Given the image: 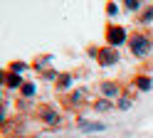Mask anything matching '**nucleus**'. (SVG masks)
Returning <instances> with one entry per match:
<instances>
[{
	"label": "nucleus",
	"mask_w": 153,
	"mask_h": 138,
	"mask_svg": "<svg viewBox=\"0 0 153 138\" xmlns=\"http://www.w3.org/2000/svg\"><path fill=\"white\" fill-rule=\"evenodd\" d=\"M123 5H126L128 10H138V7H141V3H138V0H126Z\"/></svg>",
	"instance_id": "9d476101"
},
{
	"label": "nucleus",
	"mask_w": 153,
	"mask_h": 138,
	"mask_svg": "<svg viewBox=\"0 0 153 138\" xmlns=\"http://www.w3.org/2000/svg\"><path fill=\"white\" fill-rule=\"evenodd\" d=\"M79 126H82V131H101V123H91V121H79Z\"/></svg>",
	"instance_id": "423d86ee"
},
{
	"label": "nucleus",
	"mask_w": 153,
	"mask_h": 138,
	"mask_svg": "<svg viewBox=\"0 0 153 138\" xmlns=\"http://www.w3.org/2000/svg\"><path fill=\"white\" fill-rule=\"evenodd\" d=\"M97 111H111V104L109 101H99L97 104Z\"/></svg>",
	"instance_id": "f8f14e48"
},
{
	"label": "nucleus",
	"mask_w": 153,
	"mask_h": 138,
	"mask_svg": "<svg viewBox=\"0 0 153 138\" xmlns=\"http://www.w3.org/2000/svg\"><path fill=\"white\" fill-rule=\"evenodd\" d=\"M131 49H133V54L136 57H146L151 52V42H148V37H143V35H136L131 39Z\"/></svg>",
	"instance_id": "f257e3e1"
},
{
	"label": "nucleus",
	"mask_w": 153,
	"mask_h": 138,
	"mask_svg": "<svg viewBox=\"0 0 153 138\" xmlns=\"http://www.w3.org/2000/svg\"><path fill=\"white\" fill-rule=\"evenodd\" d=\"M69 84H72V76H67V74H64V76H59V82H57V86H59V89H67Z\"/></svg>",
	"instance_id": "6e6552de"
},
{
	"label": "nucleus",
	"mask_w": 153,
	"mask_h": 138,
	"mask_svg": "<svg viewBox=\"0 0 153 138\" xmlns=\"http://www.w3.org/2000/svg\"><path fill=\"white\" fill-rule=\"evenodd\" d=\"M7 86H13V89H15V86H20V79H17L15 74H10V76H7Z\"/></svg>",
	"instance_id": "1a4fd4ad"
},
{
	"label": "nucleus",
	"mask_w": 153,
	"mask_h": 138,
	"mask_svg": "<svg viewBox=\"0 0 153 138\" xmlns=\"http://www.w3.org/2000/svg\"><path fill=\"white\" fill-rule=\"evenodd\" d=\"M101 91L106 94V96H116V94H119V86L114 84V82H104V84H101Z\"/></svg>",
	"instance_id": "39448f33"
},
{
	"label": "nucleus",
	"mask_w": 153,
	"mask_h": 138,
	"mask_svg": "<svg viewBox=\"0 0 153 138\" xmlns=\"http://www.w3.org/2000/svg\"><path fill=\"white\" fill-rule=\"evenodd\" d=\"M40 116H42V121H45V123H50V126H57V123H59V114L52 111V108H47V106H42Z\"/></svg>",
	"instance_id": "20e7f679"
},
{
	"label": "nucleus",
	"mask_w": 153,
	"mask_h": 138,
	"mask_svg": "<svg viewBox=\"0 0 153 138\" xmlns=\"http://www.w3.org/2000/svg\"><path fill=\"white\" fill-rule=\"evenodd\" d=\"M22 69H27V64H22V62H15L13 64V72H22Z\"/></svg>",
	"instance_id": "4468645a"
},
{
	"label": "nucleus",
	"mask_w": 153,
	"mask_h": 138,
	"mask_svg": "<svg viewBox=\"0 0 153 138\" xmlns=\"http://www.w3.org/2000/svg\"><path fill=\"white\" fill-rule=\"evenodd\" d=\"M143 22H153V10H148V13L143 15Z\"/></svg>",
	"instance_id": "2eb2a0df"
},
{
	"label": "nucleus",
	"mask_w": 153,
	"mask_h": 138,
	"mask_svg": "<svg viewBox=\"0 0 153 138\" xmlns=\"http://www.w3.org/2000/svg\"><path fill=\"white\" fill-rule=\"evenodd\" d=\"M99 64H104V67H111V64H116L119 62V54H116V49H111V47H106V49H99Z\"/></svg>",
	"instance_id": "7ed1b4c3"
},
{
	"label": "nucleus",
	"mask_w": 153,
	"mask_h": 138,
	"mask_svg": "<svg viewBox=\"0 0 153 138\" xmlns=\"http://www.w3.org/2000/svg\"><path fill=\"white\" fill-rule=\"evenodd\" d=\"M136 84L141 86V91H148V89H151V79H148V76H141Z\"/></svg>",
	"instance_id": "0eeeda50"
},
{
	"label": "nucleus",
	"mask_w": 153,
	"mask_h": 138,
	"mask_svg": "<svg viewBox=\"0 0 153 138\" xmlns=\"http://www.w3.org/2000/svg\"><path fill=\"white\" fill-rule=\"evenodd\" d=\"M106 39H109V45H111V47H116V45H121L123 39H126V32H123V27L111 25V27L106 30Z\"/></svg>",
	"instance_id": "f03ea898"
},
{
	"label": "nucleus",
	"mask_w": 153,
	"mask_h": 138,
	"mask_svg": "<svg viewBox=\"0 0 153 138\" xmlns=\"http://www.w3.org/2000/svg\"><path fill=\"white\" fill-rule=\"evenodd\" d=\"M128 106H131V99H121V101H119V108H121V111H126Z\"/></svg>",
	"instance_id": "ddd939ff"
},
{
	"label": "nucleus",
	"mask_w": 153,
	"mask_h": 138,
	"mask_svg": "<svg viewBox=\"0 0 153 138\" xmlns=\"http://www.w3.org/2000/svg\"><path fill=\"white\" fill-rule=\"evenodd\" d=\"M22 94H25V96H32V94H35V86H32V84H22Z\"/></svg>",
	"instance_id": "9b49d317"
}]
</instances>
